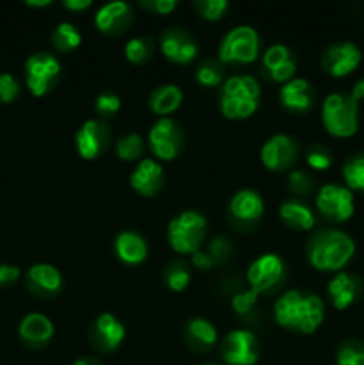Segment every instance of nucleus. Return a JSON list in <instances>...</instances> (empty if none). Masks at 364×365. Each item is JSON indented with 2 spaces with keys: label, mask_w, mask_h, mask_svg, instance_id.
<instances>
[{
  "label": "nucleus",
  "mask_w": 364,
  "mask_h": 365,
  "mask_svg": "<svg viewBox=\"0 0 364 365\" xmlns=\"http://www.w3.org/2000/svg\"><path fill=\"white\" fill-rule=\"evenodd\" d=\"M273 316L288 330L314 334L325 319L323 299L302 291H288L275 302Z\"/></svg>",
  "instance_id": "f257e3e1"
},
{
  "label": "nucleus",
  "mask_w": 364,
  "mask_h": 365,
  "mask_svg": "<svg viewBox=\"0 0 364 365\" xmlns=\"http://www.w3.org/2000/svg\"><path fill=\"white\" fill-rule=\"evenodd\" d=\"M355 253V242L346 232L321 230L307 246V259L318 271H339Z\"/></svg>",
  "instance_id": "f03ea898"
},
{
  "label": "nucleus",
  "mask_w": 364,
  "mask_h": 365,
  "mask_svg": "<svg viewBox=\"0 0 364 365\" xmlns=\"http://www.w3.org/2000/svg\"><path fill=\"white\" fill-rule=\"evenodd\" d=\"M261 86L252 75H231L220 91V110L228 120H245L259 107Z\"/></svg>",
  "instance_id": "7ed1b4c3"
},
{
  "label": "nucleus",
  "mask_w": 364,
  "mask_h": 365,
  "mask_svg": "<svg viewBox=\"0 0 364 365\" xmlns=\"http://www.w3.org/2000/svg\"><path fill=\"white\" fill-rule=\"evenodd\" d=\"M321 121L330 135L350 138L359 128V103L345 93H330L321 106Z\"/></svg>",
  "instance_id": "20e7f679"
},
{
  "label": "nucleus",
  "mask_w": 364,
  "mask_h": 365,
  "mask_svg": "<svg viewBox=\"0 0 364 365\" xmlns=\"http://www.w3.org/2000/svg\"><path fill=\"white\" fill-rule=\"evenodd\" d=\"M207 220L196 210H182L168 223V241L177 253L193 255L206 241Z\"/></svg>",
  "instance_id": "39448f33"
},
{
  "label": "nucleus",
  "mask_w": 364,
  "mask_h": 365,
  "mask_svg": "<svg viewBox=\"0 0 364 365\" xmlns=\"http://www.w3.org/2000/svg\"><path fill=\"white\" fill-rule=\"evenodd\" d=\"M257 53H259V34L250 25H238L231 29L218 48L220 63L228 64L253 63Z\"/></svg>",
  "instance_id": "423d86ee"
},
{
  "label": "nucleus",
  "mask_w": 364,
  "mask_h": 365,
  "mask_svg": "<svg viewBox=\"0 0 364 365\" xmlns=\"http://www.w3.org/2000/svg\"><path fill=\"white\" fill-rule=\"evenodd\" d=\"M61 75V63L49 52L32 53L25 61V84L34 96H43L54 88Z\"/></svg>",
  "instance_id": "0eeeda50"
},
{
  "label": "nucleus",
  "mask_w": 364,
  "mask_h": 365,
  "mask_svg": "<svg viewBox=\"0 0 364 365\" xmlns=\"http://www.w3.org/2000/svg\"><path fill=\"white\" fill-rule=\"evenodd\" d=\"M148 146L161 160H173L184 146V130L171 118H159L148 130Z\"/></svg>",
  "instance_id": "6e6552de"
},
{
  "label": "nucleus",
  "mask_w": 364,
  "mask_h": 365,
  "mask_svg": "<svg viewBox=\"0 0 364 365\" xmlns=\"http://www.w3.org/2000/svg\"><path fill=\"white\" fill-rule=\"evenodd\" d=\"M316 207L327 220L345 223L353 216V210H355L353 192L345 185L325 184L316 195Z\"/></svg>",
  "instance_id": "1a4fd4ad"
},
{
  "label": "nucleus",
  "mask_w": 364,
  "mask_h": 365,
  "mask_svg": "<svg viewBox=\"0 0 364 365\" xmlns=\"http://www.w3.org/2000/svg\"><path fill=\"white\" fill-rule=\"evenodd\" d=\"M220 353L228 365H253L259 360V342L253 331L232 330L225 335Z\"/></svg>",
  "instance_id": "9d476101"
},
{
  "label": "nucleus",
  "mask_w": 364,
  "mask_h": 365,
  "mask_svg": "<svg viewBox=\"0 0 364 365\" xmlns=\"http://www.w3.org/2000/svg\"><path fill=\"white\" fill-rule=\"evenodd\" d=\"M282 274H284V262L280 257L277 253H264L248 266L246 280L252 291L263 294L277 287L278 282L282 280Z\"/></svg>",
  "instance_id": "9b49d317"
},
{
  "label": "nucleus",
  "mask_w": 364,
  "mask_h": 365,
  "mask_svg": "<svg viewBox=\"0 0 364 365\" xmlns=\"http://www.w3.org/2000/svg\"><path fill=\"white\" fill-rule=\"evenodd\" d=\"M298 159V143L288 134H275L261 148V160L271 171H284Z\"/></svg>",
  "instance_id": "f8f14e48"
},
{
  "label": "nucleus",
  "mask_w": 364,
  "mask_h": 365,
  "mask_svg": "<svg viewBox=\"0 0 364 365\" xmlns=\"http://www.w3.org/2000/svg\"><path fill=\"white\" fill-rule=\"evenodd\" d=\"M360 59H363V53L355 43L341 41L334 43L325 50L321 56V66L328 75L339 78L352 73L360 64Z\"/></svg>",
  "instance_id": "ddd939ff"
},
{
  "label": "nucleus",
  "mask_w": 364,
  "mask_h": 365,
  "mask_svg": "<svg viewBox=\"0 0 364 365\" xmlns=\"http://www.w3.org/2000/svg\"><path fill=\"white\" fill-rule=\"evenodd\" d=\"M111 143V130L103 121L88 120L79 127L75 134V146L82 159H96L106 152Z\"/></svg>",
  "instance_id": "4468645a"
},
{
  "label": "nucleus",
  "mask_w": 364,
  "mask_h": 365,
  "mask_svg": "<svg viewBox=\"0 0 364 365\" xmlns=\"http://www.w3.org/2000/svg\"><path fill=\"white\" fill-rule=\"evenodd\" d=\"M161 52L166 59L173 61L178 64H188L198 53V46L193 36L186 32L184 29L171 27L161 34Z\"/></svg>",
  "instance_id": "2eb2a0df"
},
{
  "label": "nucleus",
  "mask_w": 364,
  "mask_h": 365,
  "mask_svg": "<svg viewBox=\"0 0 364 365\" xmlns=\"http://www.w3.org/2000/svg\"><path fill=\"white\" fill-rule=\"evenodd\" d=\"M132 189L141 196H153L164 184V170L157 160L141 159L128 177Z\"/></svg>",
  "instance_id": "dca6fc26"
},
{
  "label": "nucleus",
  "mask_w": 364,
  "mask_h": 365,
  "mask_svg": "<svg viewBox=\"0 0 364 365\" xmlns=\"http://www.w3.org/2000/svg\"><path fill=\"white\" fill-rule=\"evenodd\" d=\"M132 21V9L127 2L114 0L98 7L95 14V25L106 34H120L127 31Z\"/></svg>",
  "instance_id": "f3484780"
},
{
  "label": "nucleus",
  "mask_w": 364,
  "mask_h": 365,
  "mask_svg": "<svg viewBox=\"0 0 364 365\" xmlns=\"http://www.w3.org/2000/svg\"><path fill=\"white\" fill-rule=\"evenodd\" d=\"M278 98L280 103L284 106V109H288L289 113L295 114H303L313 107L314 102V93H313V84H310L307 78L296 77L291 78L289 82H285L284 86L278 91Z\"/></svg>",
  "instance_id": "a211bd4d"
},
{
  "label": "nucleus",
  "mask_w": 364,
  "mask_h": 365,
  "mask_svg": "<svg viewBox=\"0 0 364 365\" xmlns=\"http://www.w3.org/2000/svg\"><path fill=\"white\" fill-rule=\"evenodd\" d=\"M125 339V327L114 314L103 312L93 323V341L102 351H114Z\"/></svg>",
  "instance_id": "6ab92c4d"
},
{
  "label": "nucleus",
  "mask_w": 364,
  "mask_h": 365,
  "mask_svg": "<svg viewBox=\"0 0 364 365\" xmlns=\"http://www.w3.org/2000/svg\"><path fill=\"white\" fill-rule=\"evenodd\" d=\"M263 66L266 68L271 81L275 82L285 84L291 78H295L293 75L296 71V63L293 59L291 50L282 43H275L263 53Z\"/></svg>",
  "instance_id": "aec40b11"
},
{
  "label": "nucleus",
  "mask_w": 364,
  "mask_h": 365,
  "mask_svg": "<svg viewBox=\"0 0 364 365\" xmlns=\"http://www.w3.org/2000/svg\"><path fill=\"white\" fill-rule=\"evenodd\" d=\"M27 287L38 296H56L63 287V277L59 269L52 264L39 262L29 267L27 271Z\"/></svg>",
  "instance_id": "412c9836"
},
{
  "label": "nucleus",
  "mask_w": 364,
  "mask_h": 365,
  "mask_svg": "<svg viewBox=\"0 0 364 365\" xmlns=\"http://www.w3.org/2000/svg\"><path fill=\"white\" fill-rule=\"evenodd\" d=\"M18 335L27 346L39 348L54 337V323L45 314H27L18 324Z\"/></svg>",
  "instance_id": "4be33fe9"
},
{
  "label": "nucleus",
  "mask_w": 364,
  "mask_h": 365,
  "mask_svg": "<svg viewBox=\"0 0 364 365\" xmlns=\"http://www.w3.org/2000/svg\"><path fill=\"white\" fill-rule=\"evenodd\" d=\"M228 212L239 223H256L264 212V202L261 195L253 189H241L232 196L228 203Z\"/></svg>",
  "instance_id": "5701e85b"
},
{
  "label": "nucleus",
  "mask_w": 364,
  "mask_h": 365,
  "mask_svg": "<svg viewBox=\"0 0 364 365\" xmlns=\"http://www.w3.org/2000/svg\"><path fill=\"white\" fill-rule=\"evenodd\" d=\"M114 253L118 259L128 266L141 264L148 255V246L146 241L139 234L131 230L120 232L114 239Z\"/></svg>",
  "instance_id": "b1692460"
},
{
  "label": "nucleus",
  "mask_w": 364,
  "mask_h": 365,
  "mask_svg": "<svg viewBox=\"0 0 364 365\" xmlns=\"http://www.w3.org/2000/svg\"><path fill=\"white\" fill-rule=\"evenodd\" d=\"M328 296L338 310L348 309L360 294V282L348 273H338L328 282Z\"/></svg>",
  "instance_id": "393cba45"
},
{
  "label": "nucleus",
  "mask_w": 364,
  "mask_h": 365,
  "mask_svg": "<svg viewBox=\"0 0 364 365\" xmlns=\"http://www.w3.org/2000/svg\"><path fill=\"white\" fill-rule=\"evenodd\" d=\"M278 216L291 230L305 232L314 227V212L298 200H288L278 207Z\"/></svg>",
  "instance_id": "a878e982"
},
{
  "label": "nucleus",
  "mask_w": 364,
  "mask_h": 365,
  "mask_svg": "<svg viewBox=\"0 0 364 365\" xmlns=\"http://www.w3.org/2000/svg\"><path fill=\"white\" fill-rule=\"evenodd\" d=\"M182 98V89L175 84H161L150 93L148 96V106L150 109L161 118H166L168 114L177 110L181 107Z\"/></svg>",
  "instance_id": "bb28decb"
},
{
  "label": "nucleus",
  "mask_w": 364,
  "mask_h": 365,
  "mask_svg": "<svg viewBox=\"0 0 364 365\" xmlns=\"http://www.w3.org/2000/svg\"><path fill=\"white\" fill-rule=\"evenodd\" d=\"M186 339L193 348L206 351V349L213 348L218 342V331L211 321L203 319V317H193L186 324Z\"/></svg>",
  "instance_id": "cd10ccee"
},
{
  "label": "nucleus",
  "mask_w": 364,
  "mask_h": 365,
  "mask_svg": "<svg viewBox=\"0 0 364 365\" xmlns=\"http://www.w3.org/2000/svg\"><path fill=\"white\" fill-rule=\"evenodd\" d=\"M52 43L61 52H71V50H75L82 43V34L74 24L63 21V24H59L54 29Z\"/></svg>",
  "instance_id": "c85d7f7f"
},
{
  "label": "nucleus",
  "mask_w": 364,
  "mask_h": 365,
  "mask_svg": "<svg viewBox=\"0 0 364 365\" xmlns=\"http://www.w3.org/2000/svg\"><path fill=\"white\" fill-rule=\"evenodd\" d=\"M223 66L214 59H206L198 64L195 71V78L206 88H214V86L223 84Z\"/></svg>",
  "instance_id": "c756f323"
},
{
  "label": "nucleus",
  "mask_w": 364,
  "mask_h": 365,
  "mask_svg": "<svg viewBox=\"0 0 364 365\" xmlns=\"http://www.w3.org/2000/svg\"><path fill=\"white\" fill-rule=\"evenodd\" d=\"M343 178L350 191L364 192V155H355L343 166Z\"/></svg>",
  "instance_id": "7c9ffc66"
},
{
  "label": "nucleus",
  "mask_w": 364,
  "mask_h": 365,
  "mask_svg": "<svg viewBox=\"0 0 364 365\" xmlns=\"http://www.w3.org/2000/svg\"><path fill=\"white\" fill-rule=\"evenodd\" d=\"M143 150H145V139L141 138V134H136V132L123 135L116 143V155L121 160L139 159L143 155Z\"/></svg>",
  "instance_id": "2f4dec72"
},
{
  "label": "nucleus",
  "mask_w": 364,
  "mask_h": 365,
  "mask_svg": "<svg viewBox=\"0 0 364 365\" xmlns=\"http://www.w3.org/2000/svg\"><path fill=\"white\" fill-rule=\"evenodd\" d=\"M191 282V273L184 262H171L164 269V284L173 292H182Z\"/></svg>",
  "instance_id": "473e14b6"
},
{
  "label": "nucleus",
  "mask_w": 364,
  "mask_h": 365,
  "mask_svg": "<svg viewBox=\"0 0 364 365\" xmlns=\"http://www.w3.org/2000/svg\"><path fill=\"white\" fill-rule=\"evenodd\" d=\"M153 53V43L150 41L148 38H143V36H138V38L128 39L127 45H125V57H127L131 63H145V61L150 59V56Z\"/></svg>",
  "instance_id": "72a5a7b5"
},
{
  "label": "nucleus",
  "mask_w": 364,
  "mask_h": 365,
  "mask_svg": "<svg viewBox=\"0 0 364 365\" xmlns=\"http://www.w3.org/2000/svg\"><path fill=\"white\" fill-rule=\"evenodd\" d=\"M338 365H364V344L346 341L338 349Z\"/></svg>",
  "instance_id": "f704fd0d"
},
{
  "label": "nucleus",
  "mask_w": 364,
  "mask_h": 365,
  "mask_svg": "<svg viewBox=\"0 0 364 365\" xmlns=\"http://www.w3.org/2000/svg\"><path fill=\"white\" fill-rule=\"evenodd\" d=\"M193 6L206 20H220L225 11L228 9L227 0H196Z\"/></svg>",
  "instance_id": "c9c22d12"
},
{
  "label": "nucleus",
  "mask_w": 364,
  "mask_h": 365,
  "mask_svg": "<svg viewBox=\"0 0 364 365\" xmlns=\"http://www.w3.org/2000/svg\"><path fill=\"white\" fill-rule=\"evenodd\" d=\"M288 185L293 192H296L300 196H305L309 192H313L314 180L305 170H293L288 175Z\"/></svg>",
  "instance_id": "e433bc0d"
},
{
  "label": "nucleus",
  "mask_w": 364,
  "mask_h": 365,
  "mask_svg": "<svg viewBox=\"0 0 364 365\" xmlns=\"http://www.w3.org/2000/svg\"><path fill=\"white\" fill-rule=\"evenodd\" d=\"M305 160L313 170H318V171L328 170V168L332 166L330 152L321 145L309 146V150H307L305 153Z\"/></svg>",
  "instance_id": "4c0bfd02"
},
{
  "label": "nucleus",
  "mask_w": 364,
  "mask_h": 365,
  "mask_svg": "<svg viewBox=\"0 0 364 365\" xmlns=\"http://www.w3.org/2000/svg\"><path fill=\"white\" fill-rule=\"evenodd\" d=\"M95 109L96 113L103 118L114 116V114L121 109L120 96L114 95V93L111 91L100 93V95L95 98Z\"/></svg>",
  "instance_id": "58836bf2"
},
{
  "label": "nucleus",
  "mask_w": 364,
  "mask_h": 365,
  "mask_svg": "<svg viewBox=\"0 0 364 365\" xmlns=\"http://www.w3.org/2000/svg\"><path fill=\"white\" fill-rule=\"evenodd\" d=\"M20 95V82L7 71L0 73V102L11 103Z\"/></svg>",
  "instance_id": "ea45409f"
},
{
  "label": "nucleus",
  "mask_w": 364,
  "mask_h": 365,
  "mask_svg": "<svg viewBox=\"0 0 364 365\" xmlns=\"http://www.w3.org/2000/svg\"><path fill=\"white\" fill-rule=\"evenodd\" d=\"M207 253L213 257L214 264L225 262L232 255V245L227 237H214L207 246Z\"/></svg>",
  "instance_id": "a19ab883"
},
{
  "label": "nucleus",
  "mask_w": 364,
  "mask_h": 365,
  "mask_svg": "<svg viewBox=\"0 0 364 365\" xmlns=\"http://www.w3.org/2000/svg\"><path fill=\"white\" fill-rule=\"evenodd\" d=\"M257 298H259V294L256 291H252V289H248L245 292H239V294H236L232 298V309L239 316H245V314H248L256 307Z\"/></svg>",
  "instance_id": "79ce46f5"
},
{
  "label": "nucleus",
  "mask_w": 364,
  "mask_h": 365,
  "mask_svg": "<svg viewBox=\"0 0 364 365\" xmlns=\"http://www.w3.org/2000/svg\"><path fill=\"white\" fill-rule=\"evenodd\" d=\"M20 278V267L13 264H0V287H9Z\"/></svg>",
  "instance_id": "37998d69"
},
{
  "label": "nucleus",
  "mask_w": 364,
  "mask_h": 365,
  "mask_svg": "<svg viewBox=\"0 0 364 365\" xmlns=\"http://www.w3.org/2000/svg\"><path fill=\"white\" fill-rule=\"evenodd\" d=\"M150 11H156L157 14H170L177 7V0H150L143 4Z\"/></svg>",
  "instance_id": "c03bdc74"
},
{
  "label": "nucleus",
  "mask_w": 364,
  "mask_h": 365,
  "mask_svg": "<svg viewBox=\"0 0 364 365\" xmlns=\"http://www.w3.org/2000/svg\"><path fill=\"white\" fill-rule=\"evenodd\" d=\"M191 264L193 266L198 267V269L206 271V269H211V267L214 266V260H213V257L207 253V250H198V252L193 253L191 255Z\"/></svg>",
  "instance_id": "a18cd8bd"
},
{
  "label": "nucleus",
  "mask_w": 364,
  "mask_h": 365,
  "mask_svg": "<svg viewBox=\"0 0 364 365\" xmlns=\"http://www.w3.org/2000/svg\"><path fill=\"white\" fill-rule=\"evenodd\" d=\"M91 0H64L63 6L68 11H84L88 7H91Z\"/></svg>",
  "instance_id": "49530a36"
},
{
  "label": "nucleus",
  "mask_w": 364,
  "mask_h": 365,
  "mask_svg": "<svg viewBox=\"0 0 364 365\" xmlns=\"http://www.w3.org/2000/svg\"><path fill=\"white\" fill-rule=\"evenodd\" d=\"M350 96H352L357 103L364 98V77L360 78V81L355 82V86H353V89H352V95Z\"/></svg>",
  "instance_id": "de8ad7c7"
},
{
  "label": "nucleus",
  "mask_w": 364,
  "mask_h": 365,
  "mask_svg": "<svg viewBox=\"0 0 364 365\" xmlns=\"http://www.w3.org/2000/svg\"><path fill=\"white\" fill-rule=\"evenodd\" d=\"M74 365H100L95 359H79L75 360Z\"/></svg>",
  "instance_id": "09e8293b"
},
{
  "label": "nucleus",
  "mask_w": 364,
  "mask_h": 365,
  "mask_svg": "<svg viewBox=\"0 0 364 365\" xmlns=\"http://www.w3.org/2000/svg\"><path fill=\"white\" fill-rule=\"evenodd\" d=\"M27 6L32 7H43V6H50V0H39V2H34V0H29Z\"/></svg>",
  "instance_id": "8fccbe9b"
},
{
  "label": "nucleus",
  "mask_w": 364,
  "mask_h": 365,
  "mask_svg": "<svg viewBox=\"0 0 364 365\" xmlns=\"http://www.w3.org/2000/svg\"><path fill=\"white\" fill-rule=\"evenodd\" d=\"M202 365H216V364H213V362H207V364H202Z\"/></svg>",
  "instance_id": "3c124183"
}]
</instances>
